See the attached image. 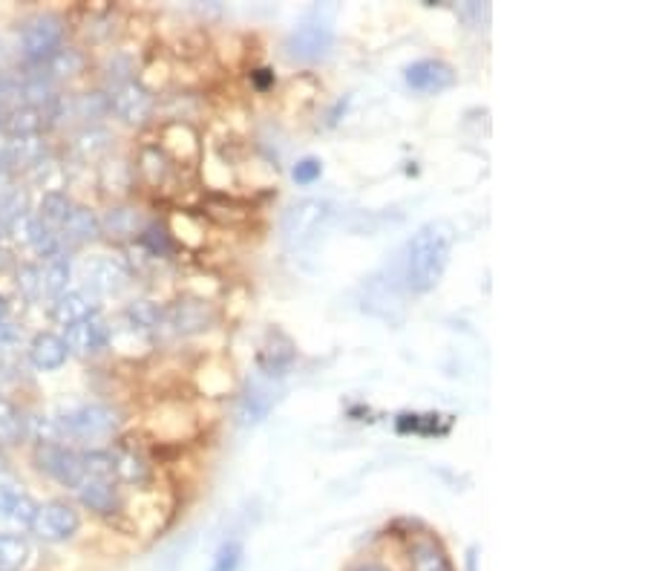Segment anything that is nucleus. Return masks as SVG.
Listing matches in <instances>:
<instances>
[{"label":"nucleus","instance_id":"obj_1","mask_svg":"<svg viewBox=\"0 0 648 571\" xmlns=\"http://www.w3.org/2000/svg\"><path fill=\"white\" fill-rule=\"evenodd\" d=\"M456 246V228L444 220L421 225L403 249V286L412 295H427L441 283Z\"/></svg>","mask_w":648,"mask_h":571},{"label":"nucleus","instance_id":"obj_2","mask_svg":"<svg viewBox=\"0 0 648 571\" xmlns=\"http://www.w3.org/2000/svg\"><path fill=\"white\" fill-rule=\"evenodd\" d=\"M58 436H70V439H101L119 427V413L113 407L104 405H82L66 410L55 419Z\"/></svg>","mask_w":648,"mask_h":571},{"label":"nucleus","instance_id":"obj_3","mask_svg":"<svg viewBox=\"0 0 648 571\" xmlns=\"http://www.w3.org/2000/svg\"><path fill=\"white\" fill-rule=\"evenodd\" d=\"M328 216H332V206H328L326 199H300V202H295V206L283 214V225H279L283 240H286L288 246H306V243L314 240V237L321 234L323 223H326Z\"/></svg>","mask_w":648,"mask_h":571},{"label":"nucleus","instance_id":"obj_4","mask_svg":"<svg viewBox=\"0 0 648 571\" xmlns=\"http://www.w3.org/2000/svg\"><path fill=\"white\" fill-rule=\"evenodd\" d=\"M78 529H82V513L64 499H52L47 506H38V513L29 525V531L43 543H66L78 534Z\"/></svg>","mask_w":648,"mask_h":571},{"label":"nucleus","instance_id":"obj_5","mask_svg":"<svg viewBox=\"0 0 648 571\" xmlns=\"http://www.w3.org/2000/svg\"><path fill=\"white\" fill-rule=\"evenodd\" d=\"M61 38H64V21L58 15H38L24 26L21 47L33 64H43L61 50Z\"/></svg>","mask_w":648,"mask_h":571},{"label":"nucleus","instance_id":"obj_6","mask_svg":"<svg viewBox=\"0 0 648 571\" xmlns=\"http://www.w3.org/2000/svg\"><path fill=\"white\" fill-rule=\"evenodd\" d=\"M332 47H335V33H332V26L321 24V21L297 26L286 38V55L300 64H314V61L326 59Z\"/></svg>","mask_w":648,"mask_h":571},{"label":"nucleus","instance_id":"obj_7","mask_svg":"<svg viewBox=\"0 0 648 571\" xmlns=\"http://www.w3.org/2000/svg\"><path fill=\"white\" fill-rule=\"evenodd\" d=\"M295 361H297L295 340L288 338L286 332L269 330L263 347H260V352H257V370H260V375L269 381H279L283 375H288V370L295 367Z\"/></svg>","mask_w":648,"mask_h":571},{"label":"nucleus","instance_id":"obj_8","mask_svg":"<svg viewBox=\"0 0 648 571\" xmlns=\"http://www.w3.org/2000/svg\"><path fill=\"white\" fill-rule=\"evenodd\" d=\"M108 99H110V110H113L115 116L124 119V122H130V125L148 122L150 113H153V96H150V90L145 87V84L133 82V78L115 84Z\"/></svg>","mask_w":648,"mask_h":571},{"label":"nucleus","instance_id":"obj_9","mask_svg":"<svg viewBox=\"0 0 648 571\" xmlns=\"http://www.w3.org/2000/svg\"><path fill=\"white\" fill-rule=\"evenodd\" d=\"M35 462L47 476H52L55 482L66 485V488H82L84 471H82V456L66 450L61 445H41L35 450Z\"/></svg>","mask_w":648,"mask_h":571},{"label":"nucleus","instance_id":"obj_10","mask_svg":"<svg viewBox=\"0 0 648 571\" xmlns=\"http://www.w3.org/2000/svg\"><path fill=\"white\" fill-rule=\"evenodd\" d=\"M216 321L214 307L208 300L182 298L171 309H164L162 323H167L176 335H197V332L211 330Z\"/></svg>","mask_w":648,"mask_h":571},{"label":"nucleus","instance_id":"obj_11","mask_svg":"<svg viewBox=\"0 0 648 571\" xmlns=\"http://www.w3.org/2000/svg\"><path fill=\"white\" fill-rule=\"evenodd\" d=\"M277 401H279L277 381H269L260 375L254 384H248V389L242 393V398H239V407H237L239 424L251 427V424L265 422V419L271 415V410L277 407Z\"/></svg>","mask_w":648,"mask_h":571},{"label":"nucleus","instance_id":"obj_12","mask_svg":"<svg viewBox=\"0 0 648 571\" xmlns=\"http://www.w3.org/2000/svg\"><path fill=\"white\" fill-rule=\"evenodd\" d=\"M82 281L92 295H115L130 281V274L113 257H90L82 265Z\"/></svg>","mask_w":648,"mask_h":571},{"label":"nucleus","instance_id":"obj_13","mask_svg":"<svg viewBox=\"0 0 648 571\" xmlns=\"http://www.w3.org/2000/svg\"><path fill=\"white\" fill-rule=\"evenodd\" d=\"M403 78H407V84H410L412 90L444 92L447 87H452V84H456V70H452L447 61L424 59V61H415V64L407 66Z\"/></svg>","mask_w":648,"mask_h":571},{"label":"nucleus","instance_id":"obj_14","mask_svg":"<svg viewBox=\"0 0 648 571\" xmlns=\"http://www.w3.org/2000/svg\"><path fill=\"white\" fill-rule=\"evenodd\" d=\"M66 349L78 352V356H96L110 344V326L99 318H87L82 323L66 326Z\"/></svg>","mask_w":648,"mask_h":571},{"label":"nucleus","instance_id":"obj_15","mask_svg":"<svg viewBox=\"0 0 648 571\" xmlns=\"http://www.w3.org/2000/svg\"><path fill=\"white\" fill-rule=\"evenodd\" d=\"M26 356L33 361V367L43 370V373H52V370H61L70 358V349H66L64 338L55 335V332H38L33 340H29V349Z\"/></svg>","mask_w":648,"mask_h":571},{"label":"nucleus","instance_id":"obj_16","mask_svg":"<svg viewBox=\"0 0 648 571\" xmlns=\"http://www.w3.org/2000/svg\"><path fill=\"white\" fill-rule=\"evenodd\" d=\"M407 563H410V571H456L441 543L433 537L412 539L407 548Z\"/></svg>","mask_w":648,"mask_h":571},{"label":"nucleus","instance_id":"obj_17","mask_svg":"<svg viewBox=\"0 0 648 571\" xmlns=\"http://www.w3.org/2000/svg\"><path fill=\"white\" fill-rule=\"evenodd\" d=\"M99 312V303L92 295L87 291H64L58 295L55 303H52V318L64 326H73V323H82L87 318H96Z\"/></svg>","mask_w":648,"mask_h":571},{"label":"nucleus","instance_id":"obj_18","mask_svg":"<svg viewBox=\"0 0 648 571\" xmlns=\"http://www.w3.org/2000/svg\"><path fill=\"white\" fill-rule=\"evenodd\" d=\"M38 513V502L33 497H26L24 491L12 488V485H0V520H9L29 529Z\"/></svg>","mask_w":648,"mask_h":571},{"label":"nucleus","instance_id":"obj_19","mask_svg":"<svg viewBox=\"0 0 648 571\" xmlns=\"http://www.w3.org/2000/svg\"><path fill=\"white\" fill-rule=\"evenodd\" d=\"M58 232H61V237H64L66 243H75V246H82V243H92L96 237H99V234H101V220L92 214L90 208L75 206L73 211H70V216L64 220V225H61Z\"/></svg>","mask_w":648,"mask_h":571},{"label":"nucleus","instance_id":"obj_20","mask_svg":"<svg viewBox=\"0 0 648 571\" xmlns=\"http://www.w3.org/2000/svg\"><path fill=\"white\" fill-rule=\"evenodd\" d=\"M78 499L87 511L99 513V517H113L119 511V491L115 482H82L78 488Z\"/></svg>","mask_w":648,"mask_h":571},{"label":"nucleus","instance_id":"obj_21","mask_svg":"<svg viewBox=\"0 0 648 571\" xmlns=\"http://www.w3.org/2000/svg\"><path fill=\"white\" fill-rule=\"evenodd\" d=\"M24 240L33 246L35 255L50 257V260L61 255V234H58L55 228H50L43 220H38V216H29V220H26Z\"/></svg>","mask_w":648,"mask_h":571},{"label":"nucleus","instance_id":"obj_22","mask_svg":"<svg viewBox=\"0 0 648 571\" xmlns=\"http://www.w3.org/2000/svg\"><path fill=\"white\" fill-rule=\"evenodd\" d=\"M70 277H73V263H70L64 255L47 260V265L41 269V295L55 300L58 295H64L66 291Z\"/></svg>","mask_w":648,"mask_h":571},{"label":"nucleus","instance_id":"obj_23","mask_svg":"<svg viewBox=\"0 0 648 571\" xmlns=\"http://www.w3.org/2000/svg\"><path fill=\"white\" fill-rule=\"evenodd\" d=\"M29 557V539L21 534H0V571H24Z\"/></svg>","mask_w":648,"mask_h":571},{"label":"nucleus","instance_id":"obj_24","mask_svg":"<svg viewBox=\"0 0 648 571\" xmlns=\"http://www.w3.org/2000/svg\"><path fill=\"white\" fill-rule=\"evenodd\" d=\"M43 131V116L38 108H15L7 119V133L9 139H29V136H38Z\"/></svg>","mask_w":648,"mask_h":571},{"label":"nucleus","instance_id":"obj_25","mask_svg":"<svg viewBox=\"0 0 648 571\" xmlns=\"http://www.w3.org/2000/svg\"><path fill=\"white\" fill-rule=\"evenodd\" d=\"M101 232L113 234V237H133V234L145 232L139 211L133 208H110L108 216L101 220Z\"/></svg>","mask_w":648,"mask_h":571},{"label":"nucleus","instance_id":"obj_26","mask_svg":"<svg viewBox=\"0 0 648 571\" xmlns=\"http://www.w3.org/2000/svg\"><path fill=\"white\" fill-rule=\"evenodd\" d=\"M29 202H26V194L21 190H12L7 197L0 199V228H7V232H17L21 225H26L29 220Z\"/></svg>","mask_w":648,"mask_h":571},{"label":"nucleus","instance_id":"obj_27","mask_svg":"<svg viewBox=\"0 0 648 571\" xmlns=\"http://www.w3.org/2000/svg\"><path fill=\"white\" fill-rule=\"evenodd\" d=\"M73 208L75 202L66 197V194H61V190H50V194H43L41 208H38V220H43L50 228H61Z\"/></svg>","mask_w":648,"mask_h":571},{"label":"nucleus","instance_id":"obj_28","mask_svg":"<svg viewBox=\"0 0 648 571\" xmlns=\"http://www.w3.org/2000/svg\"><path fill=\"white\" fill-rule=\"evenodd\" d=\"M84 482H115L113 454L110 450H90L82 454Z\"/></svg>","mask_w":648,"mask_h":571},{"label":"nucleus","instance_id":"obj_29","mask_svg":"<svg viewBox=\"0 0 648 571\" xmlns=\"http://www.w3.org/2000/svg\"><path fill=\"white\" fill-rule=\"evenodd\" d=\"M162 318L164 309L157 307L153 300H136V303H130L127 312H124V321L139 332H150L157 330V326H162Z\"/></svg>","mask_w":648,"mask_h":571},{"label":"nucleus","instance_id":"obj_30","mask_svg":"<svg viewBox=\"0 0 648 571\" xmlns=\"http://www.w3.org/2000/svg\"><path fill=\"white\" fill-rule=\"evenodd\" d=\"M26 433V419L12 401L0 398V445H15Z\"/></svg>","mask_w":648,"mask_h":571},{"label":"nucleus","instance_id":"obj_31","mask_svg":"<svg viewBox=\"0 0 648 571\" xmlns=\"http://www.w3.org/2000/svg\"><path fill=\"white\" fill-rule=\"evenodd\" d=\"M113 468H115V480H124V482H145L150 476L148 462H145L141 456L133 454V450H115Z\"/></svg>","mask_w":648,"mask_h":571},{"label":"nucleus","instance_id":"obj_32","mask_svg":"<svg viewBox=\"0 0 648 571\" xmlns=\"http://www.w3.org/2000/svg\"><path fill=\"white\" fill-rule=\"evenodd\" d=\"M242 557H246V546H242V539L230 537L225 539L220 548H216L214 560H211V569L208 571H239L242 566Z\"/></svg>","mask_w":648,"mask_h":571},{"label":"nucleus","instance_id":"obj_33","mask_svg":"<svg viewBox=\"0 0 648 571\" xmlns=\"http://www.w3.org/2000/svg\"><path fill=\"white\" fill-rule=\"evenodd\" d=\"M110 133L101 131V127H90V131H84L78 139H75V150L82 153V159H99L101 153H108L110 150Z\"/></svg>","mask_w":648,"mask_h":571},{"label":"nucleus","instance_id":"obj_34","mask_svg":"<svg viewBox=\"0 0 648 571\" xmlns=\"http://www.w3.org/2000/svg\"><path fill=\"white\" fill-rule=\"evenodd\" d=\"M47 66H50V78H64V75H75V73H82V66H84V59H82V52L78 50H58L55 55H52L50 61H47Z\"/></svg>","mask_w":648,"mask_h":571},{"label":"nucleus","instance_id":"obj_35","mask_svg":"<svg viewBox=\"0 0 648 571\" xmlns=\"http://www.w3.org/2000/svg\"><path fill=\"white\" fill-rule=\"evenodd\" d=\"M141 246H145L150 255L167 257L173 251L171 232H167V228H164V225H159V223L145 225V232H141Z\"/></svg>","mask_w":648,"mask_h":571},{"label":"nucleus","instance_id":"obj_36","mask_svg":"<svg viewBox=\"0 0 648 571\" xmlns=\"http://www.w3.org/2000/svg\"><path fill=\"white\" fill-rule=\"evenodd\" d=\"M297 185H314L323 176V162L317 157H303L291 171Z\"/></svg>","mask_w":648,"mask_h":571},{"label":"nucleus","instance_id":"obj_37","mask_svg":"<svg viewBox=\"0 0 648 571\" xmlns=\"http://www.w3.org/2000/svg\"><path fill=\"white\" fill-rule=\"evenodd\" d=\"M108 110H110V99L108 96H101V92H87V96L78 99V113H82L84 119H99L104 116Z\"/></svg>","mask_w":648,"mask_h":571},{"label":"nucleus","instance_id":"obj_38","mask_svg":"<svg viewBox=\"0 0 648 571\" xmlns=\"http://www.w3.org/2000/svg\"><path fill=\"white\" fill-rule=\"evenodd\" d=\"M17 281H21V289H24L29 298H38V295H41V269L24 265L21 274H17Z\"/></svg>","mask_w":648,"mask_h":571},{"label":"nucleus","instance_id":"obj_39","mask_svg":"<svg viewBox=\"0 0 648 571\" xmlns=\"http://www.w3.org/2000/svg\"><path fill=\"white\" fill-rule=\"evenodd\" d=\"M459 15L464 17L468 24L478 26L482 21H487V17H490V7H487V3H461Z\"/></svg>","mask_w":648,"mask_h":571},{"label":"nucleus","instance_id":"obj_40","mask_svg":"<svg viewBox=\"0 0 648 571\" xmlns=\"http://www.w3.org/2000/svg\"><path fill=\"white\" fill-rule=\"evenodd\" d=\"M12 194V165L7 159H0V199Z\"/></svg>","mask_w":648,"mask_h":571},{"label":"nucleus","instance_id":"obj_41","mask_svg":"<svg viewBox=\"0 0 648 571\" xmlns=\"http://www.w3.org/2000/svg\"><path fill=\"white\" fill-rule=\"evenodd\" d=\"M15 326H12V323H7V321H0V349L3 347H9V344H12V340H15Z\"/></svg>","mask_w":648,"mask_h":571},{"label":"nucleus","instance_id":"obj_42","mask_svg":"<svg viewBox=\"0 0 648 571\" xmlns=\"http://www.w3.org/2000/svg\"><path fill=\"white\" fill-rule=\"evenodd\" d=\"M254 82H257V87H269V84L274 82V75H271L269 70H257Z\"/></svg>","mask_w":648,"mask_h":571},{"label":"nucleus","instance_id":"obj_43","mask_svg":"<svg viewBox=\"0 0 648 571\" xmlns=\"http://www.w3.org/2000/svg\"><path fill=\"white\" fill-rule=\"evenodd\" d=\"M349 571H392V569H386V566H381V563H358L354 569H349Z\"/></svg>","mask_w":648,"mask_h":571},{"label":"nucleus","instance_id":"obj_44","mask_svg":"<svg viewBox=\"0 0 648 571\" xmlns=\"http://www.w3.org/2000/svg\"><path fill=\"white\" fill-rule=\"evenodd\" d=\"M7 312H9V307H7V300L0 298V321H3V318H7Z\"/></svg>","mask_w":648,"mask_h":571}]
</instances>
